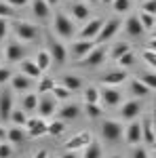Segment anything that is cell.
Masks as SVG:
<instances>
[{
  "label": "cell",
  "mask_w": 156,
  "mask_h": 158,
  "mask_svg": "<svg viewBox=\"0 0 156 158\" xmlns=\"http://www.w3.org/2000/svg\"><path fill=\"white\" fill-rule=\"evenodd\" d=\"M47 129H48V122H47V118H42V116L30 118L27 124H25L27 137H40V135H47Z\"/></svg>",
  "instance_id": "9c48e42d"
},
{
  "label": "cell",
  "mask_w": 156,
  "mask_h": 158,
  "mask_svg": "<svg viewBox=\"0 0 156 158\" xmlns=\"http://www.w3.org/2000/svg\"><path fill=\"white\" fill-rule=\"evenodd\" d=\"M139 21H141V25H144L145 30H154V27H156V19H154L152 13L141 11V13H139Z\"/></svg>",
  "instance_id": "8d00e7d4"
},
{
  "label": "cell",
  "mask_w": 156,
  "mask_h": 158,
  "mask_svg": "<svg viewBox=\"0 0 156 158\" xmlns=\"http://www.w3.org/2000/svg\"><path fill=\"white\" fill-rule=\"evenodd\" d=\"M13 95L9 91H2L0 93V122L11 120V112H13Z\"/></svg>",
  "instance_id": "2e32d148"
},
{
  "label": "cell",
  "mask_w": 156,
  "mask_h": 158,
  "mask_svg": "<svg viewBox=\"0 0 156 158\" xmlns=\"http://www.w3.org/2000/svg\"><path fill=\"white\" fill-rule=\"evenodd\" d=\"M91 141H93V137H91V133H89V131H78L74 137H70V139L63 143V148H65V150H72V152H76V150H82V148H86Z\"/></svg>",
  "instance_id": "52a82bcc"
},
{
  "label": "cell",
  "mask_w": 156,
  "mask_h": 158,
  "mask_svg": "<svg viewBox=\"0 0 156 158\" xmlns=\"http://www.w3.org/2000/svg\"><path fill=\"white\" fill-rule=\"evenodd\" d=\"M38 114L42 118H51L53 114H57V99L53 97V93H47L38 99Z\"/></svg>",
  "instance_id": "8992f818"
},
{
  "label": "cell",
  "mask_w": 156,
  "mask_h": 158,
  "mask_svg": "<svg viewBox=\"0 0 156 158\" xmlns=\"http://www.w3.org/2000/svg\"><path fill=\"white\" fill-rule=\"evenodd\" d=\"M95 47H97L95 40H89V38H78V40L72 44V55L80 61L84 55H89V53L95 49Z\"/></svg>",
  "instance_id": "8fae6325"
},
{
  "label": "cell",
  "mask_w": 156,
  "mask_h": 158,
  "mask_svg": "<svg viewBox=\"0 0 156 158\" xmlns=\"http://www.w3.org/2000/svg\"><path fill=\"white\" fill-rule=\"evenodd\" d=\"M133 158H150V154H148V150L144 146H139L133 150Z\"/></svg>",
  "instance_id": "c3c4849f"
},
{
  "label": "cell",
  "mask_w": 156,
  "mask_h": 158,
  "mask_svg": "<svg viewBox=\"0 0 156 158\" xmlns=\"http://www.w3.org/2000/svg\"><path fill=\"white\" fill-rule=\"evenodd\" d=\"M116 63H118L120 68H131L133 63H135V55H133V51L124 53V55H122V57H120V59L116 61Z\"/></svg>",
  "instance_id": "f35d334b"
},
{
  "label": "cell",
  "mask_w": 156,
  "mask_h": 158,
  "mask_svg": "<svg viewBox=\"0 0 156 158\" xmlns=\"http://www.w3.org/2000/svg\"><path fill=\"white\" fill-rule=\"evenodd\" d=\"M141 110H144L141 101H139V99H131V101H127V103L120 108V118L124 122H131L141 114Z\"/></svg>",
  "instance_id": "ba28073f"
},
{
  "label": "cell",
  "mask_w": 156,
  "mask_h": 158,
  "mask_svg": "<svg viewBox=\"0 0 156 158\" xmlns=\"http://www.w3.org/2000/svg\"><path fill=\"white\" fill-rule=\"evenodd\" d=\"M103 23H106L103 19L95 17V19H91V21H89V23H86V25L82 27V30H80V34H78V36H80V38H89V40H95L97 34L101 32Z\"/></svg>",
  "instance_id": "9a60e30c"
},
{
  "label": "cell",
  "mask_w": 156,
  "mask_h": 158,
  "mask_svg": "<svg viewBox=\"0 0 156 158\" xmlns=\"http://www.w3.org/2000/svg\"><path fill=\"white\" fill-rule=\"evenodd\" d=\"M101 2H103V4H112L114 0H101Z\"/></svg>",
  "instance_id": "6f0895ef"
},
{
  "label": "cell",
  "mask_w": 156,
  "mask_h": 158,
  "mask_svg": "<svg viewBox=\"0 0 156 158\" xmlns=\"http://www.w3.org/2000/svg\"><path fill=\"white\" fill-rule=\"evenodd\" d=\"M141 11L156 15V0H145V2H141Z\"/></svg>",
  "instance_id": "7dc6e473"
},
{
  "label": "cell",
  "mask_w": 156,
  "mask_h": 158,
  "mask_svg": "<svg viewBox=\"0 0 156 158\" xmlns=\"http://www.w3.org/2000/svg\"><path fill=\"white\" fill-rule=\"evenodd\" d=\"M55 78H51V76H40V80H38V93L40 95H47V93H53V89H55Z\"/></svg>",
  "instance_id": "f1b7e54d"
},
{
  "label": "cell",
  "mask_w": 156,
  "mask_h": 158,
  "mask_svg": "<svg viewBox=\"0 0 156 158\" xmlns=\"http://www.w3.org/2000/svg\"><path fill=\"white\" fill-rule=\"evenodd\" d=\"M0 59H2V53H0Z\"/></svg>",
  "instance_id": "be15d7a7"
},
{
  "label": "cell",
  "mask_w": 156,
  "mask_h": 158,
  "mask_svg": "<svg viewBox=\"0 0 156 158\" xmlns=\"http://www.w3.org/2000/svg\"><path fill=\"white\" fill-rule=\"evenodd\" d=\"M152 122H154V127H156V101H154V108H152Z\"/></svg>",
  "instance_id": "11a10c76"
},
{
  "label": "cell",
  "mask_w": 156,
  "mask_h": 158,
  "mask_svg": "<svg viewBox=\"0 0 156 158\" xmlns=\"http://www.w3.org/2000/svg\"><path fill=\"white\" fill-rule=\"evenodd\" d=\"M6 2L11 4L13 9H21V6H25V4L30 2V0H6Z\"/></svg>",
  "instance_id": "681fc988"
},
{
  "label": "cell",
  "mask_w": 156,
  "mask_h": 158,
  "mask_svg": "<svg viewBox=\"0 0 156 158\" xmlns=\"http://www.w3.org/2000/svg\"><path fill=\"white\" fill-rule=\"evenodd\" d=\"M21 59H25V47L19 42H11L6 44V61L11 63H19Z\"/></svg>",
  "instance_id": "44dd1931"
},
{
  "label": "cell",
  "mask_w": 156,
  "mask_h": 158,
  "mask_svg": "<svg viewBox=\"0 0 156 158\" xmlns=\"http://www.w3.org/2000/svg\"><path fill=\"white\" fill-rule=\"evenodd\" d=\"M144 61L152 68V70H156V51H150V49H145L144 51Z\"/></svg>",
  "instance_id": "b9f144b4"
},
{
  "label": "cell",
  "mask_w": 156,
  "mask_h": 158,
  "mask_svg": "<svg viewBox=\"0 0 156 158\" xmlns=\"http://www.w3.org/2000/svg\"><path fill=\"white\" fill-rule=\"evenodd\" d=\"M38 95L36 93H30V91H27V93H25L23 97H21V108L25 110V112H36L38 110Z\"/></svg>",
  "instance_id": "83f0119b"
},
{
  "label": "cell",
  "mask_w": 156,
  "mask_h": 158,
  "mask_svg": "<svg viewBox=\"0 0 156 158\" xmlns=\"http://www.w3.org/2000/svg\"><path fill=\"white\" fill-rule=\"evenodd\" d=\"M25 137H27V131H25V127H17V124H13L11 129H6V141H11L13 146H19V143H23Z\"/></svg>",
  "instance_id": "7402d4cb"
},
{
  "label": "cell",
  "mask_w": 156,
  "mask_h": 158,
  "mask_svg": "<svg viewBox=\"0 0 156 158\" xmlns=\"http://www.w3.org/2000/svg\"><path fill=\"white\" fill-rule=\"evenodd\" d=\"M27 120H30V118H27V112H25L23 108H21V110H13V112H11V122H13V124H17V127H25Z\"/></svg>",
  "instance_id": "836d02e7"
},
{
  "label": "cell",
  "mask_w": 156,
  "mask_h": 158,
  "mask_svg": "<svg viewBox=\"0 0 156 158\" xmlns=\"http://www.w3.org/2000/svg\"><path fill=\"white\" fill-rule=\"evenodd\" d=\"M139 78H141L150 89H156V72H144Z\"/></svg>",
  "instance_id": "7bdbcfd3"
},
{
  "label": "cell",
  "mask_w": 156,
  "mask_h": 158,
  "mask_svg": "<svg viewBox=\"0 0 156 158\" xmlns=\"http://www.w3.org/2000/svg\"><path fill=\"white\" fill-rule=\"evenodd\" d=\"M141 141L152 146L156 141V127L152 122V116H144L141 118Z\"/></svg>",
  "instance_id": "5bb4252c"
},
{
  "label": "cell",
  "mask_w": 156,
  "mask_h": 158,
  "mask_svg": "<svg viewBox=\"0 0 156 158\" xmlns=\"http://www.w3.org/2000/svg\"><path fill=\"white\" fill-rule=\"evenodd\" d=\"M129 51H131V44H129V42H116V44L112 47V51H110V57L114 61H118L120 57H122L124 53H129Z\"/></svg>",
  "instance_id": "d6a6232c"
},
{
  "label": "cell",
  "mask_w": 156,
  "mask_h": 158,
  "mask_svg": "<svg viewBox=\"0 0 156 158\" xmlns=\"http://www.w3.org/2000/svg\"><path fill=\"white\" fill-rule=\"evenodd\" d=\"M84 114H86L89 118H99V116H101L99 103H84Z\"/></svg>",
  "instance_id": "74e56055"
},
{
  "label": "cell",
  "mask_w": 156,
  "mask_h": 158,
  "mask_svg": "<svg viewBox=\"0 0 156 158\" xmlns=\"http://www.w3.org/2000/svg\"><path fill=\"white\" fill-rule=\"evenodd\" d=\"M0 17H4V19L15 17V11H13V6L9 2H0Z\"/></svg>",
  "instance_id": "60d3db41"
},
{
  "label": "cell",
  "mask_w": 156,
  "mask_h": 158,
  "mask_svg": "<svg viewBox=\"0 0 156 158\" xmlns=\"http://www.w3.org/2000/svg\"><path fill=\"white\" fill-rule=\"evenodd\" d=\"M148 49H150V51H156V38H152V40L148 42Z\"/></svg>",
  "instance_id": "f5cc1de1"
},
{
  "label": "cell",
  "mask_w": 156,
  "mask_h": 158,
  "mask_svg": "<svg viewBox=\"0 0 156 158\" xmlns=\"http://www.w3.org/2000/svg\"><path fill=\"white\" fill-rule=\"evenodd\" d=\"M61 85L68 86L72 93H76V91L82 89V80H80V76H76V74H63V76H61Z\"/></svg>",
  "instance_id": "4316f807"
},
{
  "label": "cell",
  "mask_w": 156,
  "mask_h": 158,
  "mask_svg": "<svg viewBox=\"0 0 156 158\" xmlns=\"http://www.w3.org/2000/svg\"><path fill=\"white\" fill-rule=\"evenodd\" d=\"M2 139H6V129L0 124V141H2Z\"/></svg>",
  "instance_id": "db71d44e"
},
{
  "label": "cell",
  "mask_w": 156,
  "mask_h": 158,
  "mask_svg": "<svg viewBox=\"0 0 156 158\" xmlns=\"http://www.w3.org/2000/svg\"><path fill=\"white\" fill-rule=\"evenodd\" d=\"M152 38H156V27H154V30H152Z\"/></svg>",
  "instance_id": "91938a15"
},
{
  "label": "cell",
  "mask_w": 156,
  "mask_h": 158,
  "mask_svg": "<svg viewBox=\"0 0 156 158\" xmlns=\"http://www.w3.org/2000/svg\"><path fill=\"white\" fill-rule=\"evenodd\" d=\"M51 61H53V57H51L48 49H42V51L36 53V63H38V68H40L42 72H47L48 68H51Z\"/></svg>",
  "instance_id": "f546056e"
},
{
  "label": "cell",
  "mask_w": 156,
  "mask_h": 158,
  "mask_svg": "<svg viewBox=\"0 0 156 158\" xmlns=\"http://www.w3.org/2000/svg\"><path fill=\"white\" fill-rule=\"evenodd\" d=\"M78 114H80V108L76 106V103H65V106H61L59 110H57V118L59 120H76L78 118Z\"/></svg>",
  "instance_id": "603a6c76"
},
{
  "label": "cell",
  "mask_w": 156,
  "mask_h": 158,
  "mask_svg": "<svg viewBox=\"0 0 156 158\" xmlns=\"http://www.w3.org/2000/svg\"><path fill=\"white\" fill-rule=\"evenodd\" d=\"M11 86L13 91H17V93H27L30 91V86H32V78L30 76H25V74H13L11 78Z\"/></svg>",
  "instance_id": "ffe728a7"
},
{
  "label": "cell",
  "mask_w": 156,
  "mask_h": 158,
  "mask_svg": "<svg viewBox=\"0 0 156 158\" xmlns=\"http://www.w3.org/2000/svg\"><path fill=\"white\" fill-rule=\"evenodd\" d=\"M112 158H122V156H118V154H116V156H112Z\"/></svg>",
  "instance_id": "94428289"
},
{
  "label": "cell",
  "mask_w": 156,
  "mask_h": 158,
  "mask_svg": "<svg viewBox=\"0 0 156 158\" xmlns=\"http://www.w3.org/2000/svg\"><path fill=\"white\" fill-rule=\"evenodd\" d=\"M86 2H91V4H95V2H101V0H86Z\"/></svg>",
  "instance_id": "680465c9"
},
{
  "label": "cell",
  "mask_w": 156,
  "mask_h": 158,
  "mask_svg": "<svg viewBox=\"0 0 156 158\" xmlns=\"http://www.w3.org/2000/svg\"><path fill=\"white\" fill-rule=\"evenodd\" d=\"M152 146H154V150H156V141H154V143H152Z\"/></svg>",
  "instance_id": "6125c7cd"
},
{
  "label": "cell",
  "mask_w": 156,
  "mask_h": 158,
  "mask_svg": "<svg viewBox=\"0 0 156 158\" xmlns=\"http://www.w3.org/2000/svg\"><path fill=\"white\" fill-rule=\"evenodd\" d=\"M139 2H145V0H139Z\"/></svg>",
  "instance_id": "e7e4bbea"
},
{
  "label": "cell",
  "mask_w": 156,
  "mask_h": 158,
  "mask_svg": "<svg viewBox=\"0 0 156 158\" xmlns=\"http://www.w3.org/2000/svg\"><path fill=\"white\" fill-rule=\"evenodd\" d=\"M65 133V120H53L48 122V129H47V135H51V137H59V135Z\"/></svg>",
  "instance_id": "4dcf8cb0"
},
{
  "label": "cell",
  "mask_w": 156,
  "mask_h": 158,
  "mask_svg": "<svg viewBox=\"0 0 156 158\" xmlns=\"http://www.w3.org/2000/svg\"><path fill=\"white\" fill-rule=\"evenodd\" d=\"M82 97H84V103H99L101 101V91L97 86H86Z\"/></svg>",
  "instance_id": "1f68e13d"
},
{
  "label": "cell",
  "mask_w": 156,
  "mask_h": 158,
  "mask_svg": "<svg viewBox=\"0 0 156 158\" xmlns=\"http://www.w3.org/2000/svg\"><path fill=\"white\" fill-rule=\"evenodd\" d=\"M124 32H127L129 36H133V38H139L141 34H144L145 27L141 25V21H139V15H131V17L127 19V23H124Z\"/></svg>",
  "instance_id": "ac0fdd59"
},
{
  "label": "cell",
  "mask_w": 156,
  "mask_h": 158,
  "mask_svg": "<svg viewBox=\"0 0 156 158\" xmlns=\"http://www.w3.org/2000/svg\"><path fill=\"white\" fill-rule=\"evenodd\" d=\"M154 158H156V156H154Z\"/></svg>",
  "instance_id": "03108f58"
},
{
  "label": "cell",
  "mask_w": 156,
  "mask_h": 158,
  "mask_svg": "<svg viewBox=\"0 0 156 158\" xmlns=\"http://www.w3.org/2000/svg\"><path fill=\"white\" fill-rule=\"evenodd\" d=\"M124 141L129 143V146H137V143H141V120H131L129 122V127L124 129Z\"/></svg>",
  "instance_id": "30bf717a"
},
{
  "label": "cell",
  "mask_w": 156,
  "mask_h": 158,
  "mask_svg": "<svg viewBox=\"0 0 156 158\" xmlns=\"http://www.w3.org/2000/svg\"><path fill=\"white\" fill-rule=\"evenodd\" d=\"M150 91H152V89L145 85L141 78H131V93L135 95V97H141V99H144L145 95H150Z\"/></svg>",
  "instance_id": "484cf974"
},
{
  "label": "cell",
  "mask_w": 156,
  "mask_h": 158,
  "mask_svg": "<svg viewBox=\"0 0 156 158\" xmlns=\"http://www.w3.org/2000/svg\"><path fill=\"white\" fill-rule=\"evenodd\" d=\"M53 32L63 40H72L76 34V27H74V19H70L63 11H57L53 15Z\"/></svg>",
  "instance_id": "6da1fadb"
},
{
  "label": "cell",
  "mask_w": 156,
  "mask_h": 158,
  "mask_svg": "<svg viewBox=\"0 0 156 158\" xmlns=\"http://www.w3.org/2000/svg\"><path fill=\"white\" fill-rule=\"evenodd\" d=\"M53 97L57 99V101H65V99L72 97V91H70L68 86H63V85H55V89H53Z\"/></svg>",
  "instance_id": "e575fe53"
},
{
  "label": "cell",
  "mask_w": 156,
  "mask_h": 158,
  "mask_svg": "<svg viewBox=\"0 0 156 158\" xmlns=\"http://www.w3.org/2000/svg\"><path fill=\"white\" fill-rule=\"evenodd\" d=\"M48 4H51V6H57V2H59V0H47Z\"/></svg>",
  "instance_id": "9f6ffc18"
},
{
  "label": "cell",
  "mask_w": 156,
  "mask_h": 158,
  "mask_svg": "<svg viewBox=\"0 0 156 158\" xmlns=\"http://www.w3.org/2000/svg\"><path fill=\"white\" fill-rule=\"evenodd\" d=\"M9 27H11V25H9V21H6L4 17H0V42H2V40H6Z\"/></svg>",
  "instance_id": "f6af8a7d"
},
{
  "label": "cell",
  "mask_w": 156,
  "mask_h": 158,
  "mask_svg": "<svg viewBox=\"0 0 156 158\" xmlns=\"http://www.w3.org/2000/svg\"><path fill=\"white\" fill-rule=\"evenodd\" d=\"M34 158H48V150H38L34 154Z\"/></svg>",
  "instance_id": "816d5d0a"
},
{
  "label": "cell",
  "mask_w": 156,
  "mask_h": 158,
  "mask_svg": "<svg viewBox=\"0 0 156 158\" xmlns=\"http://www.w3.org/2000/svg\"><path fill=\"white\" fill-rule=\"evenodd\" d=\"M70 11H72L74 21H86V19L91 17V11H89V6H86L84 2H74Z\"/></svg>",
  "instance_id": "d4e9b609"
},
{
  "label": "cell",
  "mask_w": 156,
  "mask_h": 158,
  "mask_svg": "<svg viewBox=\"0 0 156 158\" xmlns=\"http://www.w3.org/2000/svg\"><path fill=\"white\" fill-rule=\"evenodd\" d=\"M101 101H103L108 108L118 106L120 101H122V93H120V89H118V86H108V85H103V89H101Z\"/></svg>",
  "instance_id": "7c38bea8"
},
{
  "label": "cell",
  "mask_w": 156,
  "mask_h": 158,
  "mask_svg": "<svg viewBox=\"0 0 156 158\" xmlns=\"http://www.w3.org/2000/svg\"><path fill=\"white\" fill-rule=\"evenodd\" d=\"M127 78H129L127 70H124V68H120V70L108 72L106 76H103V78H101V82H103V85H108V86H118V85H122Z\"/></svg>",
  "instance_id": "e0dca14e"
},
{
  "label": "cell",
  "mask_w": 156,
  "mask_h": 158,
  "mask_svg": "<svg viewBox=\"0 0 156 158\" xmlns=\"http://www.w3.org/2000/svg\"><path fill=\"white\" fill-rule=\"evenodd\" d=\"M120 25H122V23H120V19H110V21H106L103 27H101V32L97 34L95 42H97V44H106L108 40H112V38L118 34Z\"/></svg>",
  "instance_id": "277c9868"
},
{
  "label": "cell",
  "mask_w": 156,
  "mask_h": 158,
  "mask_svg": "<svg viewBox=\"0 0 156 158\" xmlns=\"http://www.w3.org/2000/svg\"><path fill=\"white\" fill-rule=\"evenodd\" d=\"M19 70H21V74H25V76H30V78H40L42 76V70L38 68L36 59H21L19 61Z\"/></svg>",
  "instance_id": "d6986e66"
},
{
  "label": "cell",
  "mask_w": 156,
  "mask_h": 158,
  "mask_svg": "<svg viewBox=\"0 0 156 158\" xmlns=\"http://www.w3.org/2000/svg\"><path fill=\"white\" fill-rule=\"evenodd\" d=\"M124 135V127L120 120H114V118H108V120L101 122V137L103 141L108 143H118Z\"/></svg>",
  "instance_id": "7a4b0ae2"
},
{
  "label": "cell",
  "mask_w": 156,
  "mask_h": 158,
  "mask_svg": "<svg viewBox=\"0 0 156 158\" xmlns=\"http://www.w3.org/2000/svg\"><path fill=\"white\" fill-rule=\"evenodd\" d=\"M106 59V49L103 47H95V49L91 51L89 55H84L82 59L78 61L80 65H91V68H97V65H101Z\"/></svg>",
  "instance_id": "4fadbf2b"
},
{
  "label": "cell",
  "mask_w": 156,
  "mask_h": 158,
  "mask_svg": "<svg viewBox=\"0 0 156 158\" xmlns=\"http://www.w3.org/2000/svg\"><path fill=\"white\" fill-rule=\"evenodd\" d=\"M112 9L116 13H127L131 9V0H114L112 2Z\"/></svg>",
  "instance_id": "ab89813d"
},
{
  "label": "cell",
  "mask_w": 156,
  "mask_h": 158,
  "mask_svg": "<svg viewBox=\"0 0 156 158\" xmlns=\"http://www.w3.org/2000/svg\"><path fill=\"white\" fill-rule=\"evenodd\" d=\"M13 156V143H0V158H11Z\"/></svg>",
  "instance_id": "ee69618b"
},
{
  "label": "cell",
  "mask_w": 156,
  "mask_h": 158,
  "mask_svg": "<svg viewBox=\"0 0 156 158\" xmlns=\"http://www.w3.org/2000/svg\"><path fill=\"white\" fill-rule=\"evenodd\" d=\"M13 27H15L17 38L23 40V42H34L38 38V27L34 23H30V21H17Z\"/></svg>",
  "instance_id": "3957f363"
},
{
  "label": "cell",
  "mask_w": 156,
  "mask_h": 158,
  "mask_svg": "<svg viewBox=\"0 0 156 158\" xmlns=\"http://www.w3.org/2000/svg\"><path fill=\"white\" fill-rule=\"evenodd\" d=\"M47 49L48 53H51V57H53V61H57V63H65V59H68V51H65V44H61L59 40H55V38L48 34L47 36Z\"/></svg>",
  "instance_id": "5b68a950"
},
{
  "label": "cell",
  "mask_w": 156,
  "mask_h": 158,
  "mask_svg": "<svg viewBox=\"0 0 156 158\" xmlns=\"http://www.w3.org/2000/svg\"><path fill=\"white\" fill-rule=\"evenodd\" d=\"M32 11L40 21H47L51 17V4L47 0H32Z\"/></svg>",
  "instance_id": "cb8c5ba5"
},
{
  "label": "cell",
  "mask_w": 156,
  "mask_h": 158,
  "mask_svg": "<svg viewBox=\"0 0 156 158\" xmlns=\"http://www.w3.org/2000/svg\"><path fill=\"white\" fill-rule=\"evenodd\" d=\"M82 158H101V146L97 141H91L84 148V156Z\"/></svg>",
  "instance_id": "d590c367"
},
{
  "label": "cell",
  "mask_w": 156,
  "mask_h": 158,
  "mask_svg": "<svg viewBox=\"0 0 156 158\" xmlns=\"http://www.w3.org/2000/svg\"><path fill=\"white\" fill-rule=\"evenodd\" d=\"M59 158H78V154H76V152H72V150H65Z\"/></svg>",
  "instance_id": "f907efd6"
},
{
  "label": "cell",
  "mask_w": 156,
  "mask_h": 158,
  "mask_svg": "<svg viewBox=\"0 0 156 158\" xmlns=\"http://www.w3.org/2000/svg\"><path fill=\"white\" fill-rule=\"evenodd\" d=\"M13 78V72L9 68H0V85H6V82H11Z\"/></svg>",
  "instance_id": "bcb514c9"
}]
</instances>
